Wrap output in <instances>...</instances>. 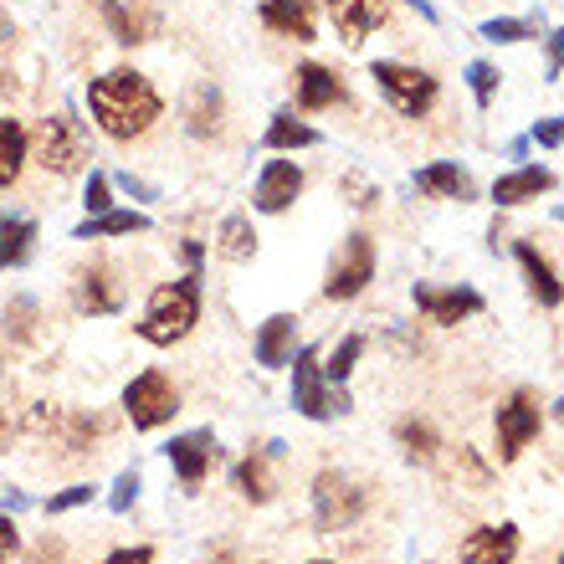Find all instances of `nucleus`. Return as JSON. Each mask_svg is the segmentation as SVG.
Masks as SVG:
<instances>
[{
    "label": "nucleus",
    "instance_id": "obj_11",
    "mask_svg": "<svg viewBox=\"0 0 564 564\" xmlns=\"http://www.w3.org/2000/svg\"><path fill=\"white\" fill-rule=\"evenodd\" d=\"M164 457H170V467L180 473V482H185V488H195V482L206 477L210 457H216V436H210L206 426H200V431H180V436H170V442H164Z\"/></svg>",
    "mask_w": 564,
    "mask_h": 564
},
{
    "label": "nucleus",
    "instance_id": "obj_41",
    "mask_svg": "<svg viewBox=\"0 0 564 564\" xmlns=\"http://www.w3.org/2000/svg\"><path fill=\"white\" fill-rule=\"evenodd\" d=\"M104 564H154V550H149V544H134V550H113Z\"/></svg>",
    "mask_w": 564,
    "mask_h": 564
},
{
    "label": "nucleus",
    "instance_id": "obj_51",
    "mask_svg": "<svg viewBox=\"0 0 564 564\" xmlns=\"http://www.w3.org/2000/svg\"><path fill=\"white\" fill-rule=\"evenodd\" d=\"M554 216H560V221H564V206H554Z\"/></svg>",
    "mask_w": 564,
    "mask_h": 564
},
{
    "label": "nucleus",
    "instance_id": "obj_20",
    "mask_svg": "<svg viewBox=\"0 0 564 564\" xmlns=\"http://www.w3.org/2000/svg\"><path fill=\"white\" fill-rule=\"evenodd\" d=\"M262 26L293 42H313V0H262Z\"/></svg>",
    "mask_w": 564,
    "mask_h": 564
},
{
    "label": "nucleus",
    "instance_id": "obj_38",
    "mask_svg": "<svg viewBox=\"0 0 564 564\" xmlns=\"http://www.w3.org/2000/svg\"><path fill=\"white\" fill-rule=\"evenodd\" d=\"M93 436H98V421H93V416H67V431H62V446H67V452H83V446H88Z\"/></svg>",
    "mask_w": 564,
    "mask_h": 564
},
{
    "label": "nucleus",
    "instance_id": "obj_2",
    "mask_svg": "<svg viewBox=\"0 0 564 564\" xmlns=\"http://www.w3.org/2000/svg\"><path fill=\"white\" fill-rule=\"evenodd\" d=\"M195 324H200V272H185L180 282H164V288L149 293V308H144V318H139V339L170 349V344H180Z\"/></svg>",
    "mask_w": 564,
    "mask_h": 564
},
{
    "label": "nucleus",
    "instance_id": "obj_31",
    "mask_svg": "<svg viewBox=\"0 0 564 564\" xmlns=\"http://www.w3.org/2000/svg\"><path fill=\"white\" fill-rule=\"evenodd\" d=\"M539 26H544V15H498V21H482V42L513 46V42L539 36Z\"/></svg>",
    "mask_w": 564,
    "mask_h": 564
},
{
    "label": "nucleus",
    "instance_id": "obj_26",
    "mask_svg": "<svg viewBox=\"0 0 564 564\" xmlns=\"http://www.w3.org/2000/svg\"><path fill=\"white\" fill-rule=\"evenodd\" d=\"M31 241H36V221H26V216H0V272L21 268L31 257Z\"/></svg>",
    "mask_w": 564,
    "mask_h": 564
},
{
    "label": "nucleus",
    "instance_id": "obj_16",
    "mask_svg": "<svg viewBox=\"0 0 564 564\" xmlns=\"http://www.w3.org/2000/svg\"><path fill=\"white\" fill-rule=\"evenodd\" d=\"M73 303L88 313V318H108V313L123 308V282L113 278L108 268H88L83 278H77V288H73Z\"/></svg>",
    "mask_w": 564,
    "mask_h": 564
},
{
    "label": "nucleus",
    "instance_id": "obj_18",
    "mask_svg": "<svg viewBox=\"0 0 564 564\" xmlns=\"http://www.w3.org/2000/svg\"><path fill=\"white\" fill-rule=\"evenodd\" d=\"M293 328H297L293 313H272L268 324L257 328V365H262V370L293 365Z\"/></svg>",
    "mask_w": 564,
    "mask_h": 564
},
{
    "label": "nucleus",
    "instance_id": "obj_48",
    "mask_svg": "<svg viewBox=\"0 0 564 564\" xmlns=\"http://www.w3.org/2000/svg\"><path fill=\"white\" fill-rule=\"evenodd\" d=\"M6 442H11V421L0 416V452H6Z\"/></svg>",
    "mask_w": 564,
    "mask_h": 564
},
{
    "label": "nucleus",
    "instance_id": "obj_1",
    "mask_svg": "<svg viewBox=\"0 0 564 564\" xmlns=\"http://www.w3.org/2000/svg\"><path fill=\"white\" fill-rule=\"evenodd\" d=\"M88 108L108 139H139L144 129H154V119L164 113L154 83H149L144 73H134V67H113V73L93 77Z\"/></svg>",
    "mask_w": 564,
    "mask_h": 564
},
{
    "label": "nucleus",
    "instance_id": "obj_53",
    "mask_svg": "<svg viewBox=\"0 0 564 564\" xmlns=\"http://www.w3.org/2000/svg\"><path fill=\"white\" fill-rule=\"evenodd\" d=\"M560 564H564V560H560Z\"/></svg>",
    "mask_w": 564,
    "mask_h": 564
},
{
    "label": "nucleus",
    "instance_id": "obj_45",
    "mask_svg": "<svg viewBox=\"0 0 564 564\" xmlns=\"http://www.w3.org/2000/svg\"><path fill=\"white\" fill-rule=\"evenodd\" d=\"M564 73V26H554V36H550V77H560Z\"/></svg>",
    "mask_w": 564,
    "mask_h": 564
},
{
    "label": "nucleus",
    "instance_id": "obj_4",
    "mask_svg": "<svg viewBox=\"0 0 564 564\" xmlns=\"http://www.w3.org/2000/svg\"><path fill=\"white\" fill-rule=\"evenodd\" d=\"M370 77L380 83V93L390 98V108L405 113V119H426L431 104H436V77L421 73V67H405V62H375Z\"/></svg>",
    "mask_w": 564,
    "mask_h": 564
},
{
    "label": "nucleus",
    "instance_id": "obj_24",
    "mask_svg": "<svg viewBox=\"0 0 564 564\" xmlns=\"http://www.w3.org/2000/svg\"><path fill=\"white\" fill-rule=\"evenodd\" d=\"M268 452H252V457H241L237 467H231V488L241 492V498H252V503H268L272 498V488H278V482H272V467H268Z\"/></svg>",
    "mask_w": 564,
    "mask_h": 564
},
{
    "label": "nucleus",
    "instance_id": "obj_42",
    "mask_svg": "<svg viewBox=\"0 0 564 564\" xmlns=\"http://www.w3.org/2000/svg\"><path fill=\"white\" fill-rule=\"evenodd\" d=\"M534 139H539L544 149L564 144V119H544V123H534Z\"/></svg>",
    "mask_w": 564,
    "mask_h": 564
},
{
    "label": "nucleus",
    "instance_id": "obj_21",
    "mask_svg": "<svg viewBox=\"0 0 564 564\" xmlns=\"http://www.w3.org/2000/svg\"><path fill=\"white\" fill-rule=\"evenodd\" d=\"M134 231H149L144 210H104V216H83L73 226V241H98V237H134Z\"/></svg>",
    "mask_w": 564,
    "mask_h": 564
},
{
    "label": "nucleus",
    "instance_id": "obj_3",
    "mask_svg": "<svg viewBox=\"0 0 564 564\" xmlns=\"http://www.w3.org/2000/svg\"><path fill=\"white\" fill-rule=\"evenodd\" d=\"M365 503H370V492L359 488L349 473H339V467H324L313 477V523H318V534H339V529L359 523Z\"/></svg>",
    "mask_w": 564,
    "mask_h": 564
},
{
    "label": "nucleus",
    "instance_id": "obj_52",
    "mask_svg": "<svg viewBox=\"0 0 564 564\" xmlns=\"http://www.w3.org/2000/svg\"><path fill=\"white\" fill-rule=\"evenodd\" d=\"M308 564H334V560H308Z\"/></svg>",
    "mask_w": 564,
    "mask_h": 564
},
{
    "label": "nucleus",
    "instance_id": "obj_28",
    "mask_svg": "<svg viewBox=\"0 0 564 564\" xmlns=\"http://www.w3.org/2000/svg\"><path fill=\"white\" fill-rule=\"evenodd\" d=\"M216 252L226 257V262H247V257L257 252V231L247 216H226L221 231H216Z\"/></svg>",
    "mask_w": 564,
    "mask_h": 564
},
{
    "label": "nucleus",
    "instance_id": "obj_19",
    "mask_svg": "<svg viewBox=\"0 0 564 564\" xmlns=\"http://www.w3.org/2000/svg\"><path fill=\"white\" fill-rule=\"evenodd\" d=\"M513 257H519V268H523V282H529V293H534L539 303H544V308H560V303H564V282L554 278V268L544 262V257H539L534 241H519V247H513Z\"/></svg>",
    "mask_w": 564,
    "mask_h": 564
},
{
    "label": "nucleus",
    "instance_id": "obj_5",
    "mask_svg": "<svg viewBox=\"0 0 564 564\" xmlns=\"http://www.w3.org/2000/svg\"><path fill=\"white\" fill-rule=\"evenodd\" d=\"M88 134L73 113H57V119H42V134H36V164L52 170V175H77L88 164Z\"/></svg>",
    "mask_w": 564,
    "mask_h": 564
},
{
    "label": "nucleus",
    "instance_id": "obj_29",
    "mask_svg": "<svg viewBox=\"0 0 564 564\" xmlns=\"http://www.w3.org/2000/svg\"><path fill=\"white\" fill-rule=\"evenodd\" d=\"M395 442H401V452L411 462H431L436 457V446H442V436H436V426L421 416H405L401 426H395Z\"/></svg>",
    "mask_w": 564,
    "mask_h": 564
},
{
    "label": "nucleus",
    "instance_id": "obj_10",
    "mask_svg": "<svg viewBox=\"0 0 564 564\" xmlns=\"http://www.w3.org/2000/svg\"><path fill=\"white\" fill-rule=\"evenodd\" d=\"M411 297H416V308L426 324H462V318H473V313H482V297L473 293V288H431V282H416L411 288Z\"/></svg>",
    "mask_w": 564,
    "mask_h": 564
},
{
    "label": "nucleus",
    "instance_id": "obj_27",
    "mask_svg": "<svg viewBox=\"0 0 564 564\" xmlns=\"http://www.w3.org/2000/svg\"><path fill=\"white\" fill-rule=\"evenodd\" d=\"M185 129H191L195 139H210L216 129H221V93L210 88V83H200V88L191 93V108H185Z\"/></svg>",
    "mask_w": 564,
    "mask_h": 564
},
{
    "label": "nucleus",
    "instance_id": "obj_14",
    "mask_svg": "<svg viewBox=\"0 0 564 564\" xmlns=\"http://www.w3.org/2000/svg\"><path fill=\"white\" fill-rule=\"evenodd\" d=\"M519 554V529L513 523H488L462 539V564H513Z\"/></svg>",
    "mask_w": 564,
    "mask_h": 564
},
{
    "label": "nucleus",
    "instance_id": "obj_43",
    "mask_svg": "<svg viewBox=\"0 0 564 564\" xmlns=\"http://www.w3.org/2000/svg\"><path fill=\"white\" fill-rule=\"evenodd\" d=\"M31 508V498L21 488H6V482H0V513H26Z\"/></svg>",
    "mask_w": 564,
    "mask_h": 564
},
{
    "label": "nucleus",
    "instance_id": "obj_25",
    "mask_svg": "<svg viewBox=\"0 0 564 564\" xmlns=\"http://www.w3.org/2000/svg\"><path fill=\"white\" fill-rule=\"evenodd\" d=\"M26 129L15 119H0V191H11L15 180H21V170H26Z\"/></svg>",
    "mask_w": 564,
    "mask_h": 564
},
{
    "label": "nucleus",
    "instance_id": "obj_9",
    "mask_svg": "<svg viewBox=\"0 0 564 564\" xmlns=\"http://www.w3.org/2000/svg\"><path fill=\"white\" fill-rule=\"evenodd\" d=\"M539 436V401L534 390H513L498 405V462H519L523 446Z\"/></svg>",
    "mask_w": 564,
    "mask_h": 564
},
{
    "label": "nucleus",
    "instance_id": "obj_22",
    "mask_svg": "<svg viewBox=\"0 0 564 564\" xmlns=\"http://www.w3.org/2000/svg\"><path fill=\"white\" fill-rule=\"evenodd\" d=\"M416 191L442 195V200H473L477 185L467 170H457V164H426V170H416Z\"/></svg>",
    "mask_w": 564,
    "mask_h": 564
},
{
    "label": "nucleus",
    "instance_id": "obj_12",
    "mask_svg": "<svg viewBox=\"0 0 564 564\" xmlns=\"http://www.w3.org/2000/svg\"><path fill=\"white\" fill-rule=\"evenodd\" d=\"M303 191V170L293 160H268L262 164V175H257V210H268V216H282V210L297 200Z\"/></svg>",
    "mask_w": 564,
    "mask_h": 564
},
{
    "label": "nucleus",
    "instance_id": "obj_30",
    "mask_svg": "<svg viewBox=\"0 0 564 564\" xmlns=\"http://www.w3.org/2000/svg\"><path fill=\"white\" fill-rule=\"evenodd\" d=\"M313 144H324V134H318V129H308V123L293 119V113H272L268 149H313Z\"/></svg>",
    "mask_w": 564,
    "mask_h": 564
},
{
    "label": "nucleus",
    "instance_id": "obj_23",
    "mask_svg": "<svg viewBox=\"0 0 564 564\" xmlns=\"http://www.w3.org/2000/svg\"><path fill=\"white\" fill-rule=\"evenodd\" d=\"M550 185H554L550 170H539V164H523V170H513V175H503L498 185H492V200H498V206H523V200L544 195Z\"/></svg>",
    "mask_w": 564,
    "mask_h": 564
},
{
    "label": "nucleus",
    "instance_id": "obj_15",
    "mask_svg": "<svg viewBox=\"0 0 564 564\" xmlns=\"http://www.w3.org/2000/svg\"><path fill=\"white\" fill-rule=\"evenodd\" d=\"M390 0H328V15H334V31H339L344 46H359L380 21H386Z\"/></svg>",
    "mask_w": 564,
    "mask_h": 564
},
{
    "label": "nucleus",
    "instance_id": "obj_17",
    "mask_svg": "<svg viewBox=\"0 0 564 564\" xmlns=\"http://www.w3.org/2000/svg\"><path fill=\"white\" fill-rule=\"evenodd\" d=\"M293 93H297V108H303V113H318V108L344 104L339 73H328V67H318V62H303V67H297V73H293Z\"/></svg>",
    "mask_w": 564,
    "mask_h": 564
},
{
    "label": "nucleus",
    "instance_id": "obj_32",
    "mask_svg": "<svg viewBox=\"0 0 564 564\" xmlns=\"http://www.w3.org/2000/svg\"><path fill=\"white\" fill-rule=\"evenodd\" d=\"M6 334H11L15 344H26L31 334H36V297H11V303H6Z\"/></svg>",
    "mask_w": 564,
    "mask_h": 564
},
{
    "label": "nucleus",
    "instance_id": "obj_44",
    "mask_svg": "<svg viewBox=\"0 0 564 564\" xmlns=\"http://www.w3.org/2000/svg\"><path fill=\"white\" fill-rule=\"evenodd\" d=\"M344 185H349V195H355V206L365 210V206H375V200H380V191H375V185H365V180L359 175H349L344 180Z\"/></svg>",
    "mask_w": 564,
    "mask_h": 564
},
{
    "label": "nucleus",
    "instance_id": "obj_46",
    "mask_svg": "<svg viewBox=\"0 0 564 564\" xmlns=\"http://www.w3.org/2000/svg\"><path fill=\"white\" fill-rule=\"evenodd\" d=\"M180 257H185V262H191V272H195L206 252H200V241H180Z\"/></svg>",
    "mask_w": 564,
    "mask_h": 564
},
{
    "label": "nucleus",
    "instance_id": "obj_37",
    "mask_svg": "<svg viewBox=\"0 0 564 564\" xmlns=\"http://www.w3.org/2000/svg\"><path fill=\"white\" fill-rule=\"evenodd\" d=\"M83 503H93V488L88 482H73V488H62L46 498V513H73V508H83Z\"/></svg>",
    "mask_w": 564,
    "mask_h": 564
},
{
    "label": "nucleus",
    "instance_id": "obj_49",
    "mask_svg": "<svg viewBox=\"0 0 564 564\" xmlns=\"http://www.w3.org/2000/svg\"><path fill=\"white\" fill-rule=\"evenodd\" d=\"M0 42H11V21L6 15H0Z\"/></svg>",
    "mask_w": 564,
    "mask_h": 564
},
{
    "label": "nucleus",
    "instance_id": "obj_34",
    "mask_svg": "<svg viewBox=\"0 0 564 564\" xmlns=\"http://www.w3.org/2000/svg\"><path fill=\"white\" fill-rule=\"evenodd\" d=\"M83 206H88V216H104V210H113V180H108L104 170H88V185H83Z\"/></svg>",
    "mask_w": 564,
    "mask_h": 564
},
{
    "label": "nucleus",
    "instance_id": "obj_33",
    "mask_svg": "<svg viewBox=\"0 0 564 564\" xmlns=\"http://www.w3.org/2000/svg\"><path fill=\"white\" fill-rule=\"evenodd\" d=\"M359 355H365V334H349V339H344L339 349H334V365H324V370H328V380H334V386H344V380L355 375Z\"/></svg>",
    "mask_w": 564,
    "mask_h": 564
},
{
    "label": "nucleus",
    "instance_id": "obj_47",
    "mask_svg": "<svg viewBox=\"0 0 564 564\" xmlns=\"http://www.w3.org/2000/svg\"><path fill=\"white\" fill-rule=\"evenodd\" d=\"M411 6H416V11L426 15V21H436V6H431V0H411Z\"/></svg>",
    "mask_w": 564,
    "mask_h": 564
},
{
    "label": "nucleus",
    "instance_id": "obj_40",
    "mask_svg": "<svg viewBox=\"0 0 564 564\" xmlns=\"http://www.w3.org/2000/svg\"><path fill=\"white\" fill-rule=\"evenodd\" d=\"M15 554H21V529L11 513H0V564H11Z\"/></svg>",
    "mask_w": 564,
    "mask_h": 564
},
{
    "label": "nucleus",
    "instance_id": "obj_35",
    "mask_svg": "<svg viewBox=\"0 0 564 564\" xmlns=\"http://www.w3.org/2000/svg\"><path fill=\"white\" fill-rule=\"evenodd\" d=\"M467 83H473L477 108H488L492 93H498V67H492V62H467Z\"/></svg>",
    "mask_w": 564,
    "mask_h": 564
},
{
    "label": "nucleus",
    "instance_id": "obj_7",
    "mask_svg": "<svg viewBox=\"0 0 564 564\" xmlns=\"http://www.w3.org/2000/svg\"><path fill=\"white\" fill-rule=\"evenodd\" d=\"M123 411H129V426L134 431H160L164 421L180 411V395H175V386H170V375L164 370L134 375L129 390H123Z\"/></svg>",
    "mask_w": 564,
    "mask_h": 564
},
{
    "label": "nucleus",
    "instance_id": "obj_36",
    "mask_svg": "<svg viewBox=\"0 0 564 564\" xmlns=\"http://www.w3.org/2000/svg\"><path fill=\"white\" fill-rule=\"evenodd\" d=\"M139 488H144V477H139V467L119 473V482H113V492H108V508H113V513H129V508L139 503Z\"/></svg>",
    "mask_w": 564,
    "mask_h": 564
},
{
    "label": "nucleus",
    "instance_id": "obj_13",
    "mask_svg": "<svg viewBox=\"0 0 564 564\" xmlns=\"http://www.w3.org/2000/svg\"><path fill=\"white\" fill-rule=\"evenodd\" d=\"M98 11H104V21H108V36L123 46H139L160 31V15H154V6H144V0H129V6H123V0H104Z\"/></svg>",
    "mask_w": 564,
    "mask_h": 564
},
{
    "label": "nucleus",
    "instance_id": "obj_6",
    "mask_svg": "<svg viewBox=\"0 0 564 564\" xmlns=\"http://www.w3.org/2000/svg\"><path fill=\"white\" fill-rule=\"evenodd\" d=\"M293 411L308 421H334L349 411V395H328L324 390V365H318V344L297 349L293 359Z\"/></svg>",
    "mask_w": 564,
    "mask_h": 564
},
{
    "label": "nucleus",
    "instance_id": "obj_39",
    "mask_svg": "<svg viewBox=\"0 0 564 564\" xmlns=\"http://www.w3.org/2000/svg\"><path fill=\"white\" fill-rule=\"evenodd\" d=\"M108 180H113V185H119V191L129 195V200H144V206H149V200H160V191H154V185H149V180L129 175V170H119V175H108Z\"/></svg>",
    "mask_w": 564,
    "mask_h": 564
},
{
    "label": "nucleus",
    "instance_id": "obj_8",
    "mask_svg": "<svg viewBox=\"0 0 564 564\" xmlns=\"http://www.w3.org/2000/svg\"><path fill=\"white\" fill-rule=\"evenodd\" d=\"M370 278H375V241L365 237V231H355V237L339 247V257L328 262L324 297H334V303H349V297H359L365 288H370Z\"/></svg>",
    "mask_w": 564,
    "mask_h": 564
},
{
    "label": "nucleus",
    "instance_id": "obj_50",
    "mask_svg": "<svg viewBox=\"0 0 564 564\" xmlns=\"http://www.w3.org/2000/svg\"><path fill=\"white\" fill-rule=\"evenodd\" d=\"M554 421H560V426H564V395H560V401H554Z\"/></svg>",
    "mask_w": 564,
    "mask_h": 564
}]
</instances>
